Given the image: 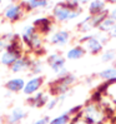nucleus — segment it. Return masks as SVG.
I'll use <instances>...</instances> for the list:
<instances>
[{
  "label": "nucleus",
  "mask_w": 116,
  "mask_h": 124,
  "mask_svg": "<svg viewBox=\"0 0 116 124\" xmlns=\"http://www.w3.org/2000/svg\"><path fill=\"white\" fill-rule=\"evenodd\" d=\"M79 116H81L89 124H102L106 119L104 108L96 101H90L88 104H84L81 112L79 113Z\"/></svg>",
  "instance_id": "f257e3e1"
},
{
  "label": "nucleus",
  "mask_w": 116,
  "mask_h": 124,
  "mask_svg": "<svg viewBox=\"0 0 116 124\" xmlns=\"http://www.w3.org/2000/svg\"><path fill=\"white\" fill-rule=\"evenodd\" d=\"M80 14L81 9H77V5L72 0H69L68 3L57 4L53 10V15L57 21H68L74 18H77Z\"/></svg>",
  "instance_id": "f03ea898"
},
{
  "label": "nucleus",
  "mask_w": 116,
  "mask_h": 124,
  "mask_svg": "<svg viewBox=\"0 0 116 124\" xmlns=\"http://www.w3.org/2000/svg\"><path fill=\"white\" fill-rule=\"evenodd\" d=\"M76 77L74 74H70L68 73L65 77L59 78L57 83H55V88H54V93L56 95H62V94H66L70 89V86L75 83Z\"/></svg>",
  "instance_id": "7ed1b4c3"
},
{
  "label": "nucleus",
  "mask_w": 116,
  "mask_h": 124,
  "mask_svg": "<svg viewBox=\"0 0 116 124\" xmlns=\"http://www.w3.org/2000/svg\"><path fill=\"white\" fill-rule=\"evenodd\" d=\"M81 43L84 44V49L91 54H97L102 50V43L100 41L97 36H94V35L84 36L81 39Z\"/></svg>",
  "instance_id": "20e7f679"
},
{
  "label": "nucleus",
  "mask_w": 116,
  "mask_h": 124,
  "mask_svg": "<svg viewBox=\"0 0 116 124\" xmlns=\"http://www.w3.org/2000/svg\"><path fill=\"white\" fill-rule=\"evenodd\" d=\"M42 84H44V78L40 77V75H35V77H33L31 79H29L27 82L25 83L23 93L25 94V95L31 97V95H34V94H36L40 90Z\"/></svg>",
  "instance_id": "39448f33"
},
{
  "label": "nucleus",
  "mask_w": 116,
  "mask_h": 124,
  "mask_svg": "<svg viewBox=\"0 0 116 124\" xmlns=\"http://www.w3.org/2000/svg\"><path fill=\"white\" fill-rule=\"evenodd\" d=\"M49 101V95L45 92H38L36 94L30 97V99L27 100V104L33 108H41L45 107Z\"/></svg>",
  "instance_id": "423d86ee"
},
{
  "label": "nucleus",
  "mask_w": 116,
  "mask_h": 124,
  "mask_svg": "<svg viewBox=\"0 0 116 124\" xmlns=\"http://www.w3.org/2000/svg\"><path fill=\"white\" fill-rule=\"evenodd\" d=\"M65 59L64 56H61L60 54H51L49 58H48V64L50 65V68H51L55 73H59L61 70H64V67H65Z\"/></svg>",
  "instance_id": "0eeeda50"
},
{
  "label": "nucleus",
  "mask_w": 116,
  "mask_h": 124,
  "mask_svg": "<svg viewBox=\"0 0 116 124\" xmlns=\"http://www.w3.org/2000/svg\"><path fill=\"white\" fill-rule=\"evenodd\" d=\"M26 115H27V113L23 108H14V109H11V112L9 113L8 118H6V123L8 124H19Z\"/></svg>",
  "instance_id": "6e6552de"
},
{
  "label": "nucleus",
  "mask_w": 116,
  "mask_h": 124,
  "mask_svg": "<svg viewBox=\"0 0 116 124\" xmlns=\"http://www.w3.org/2000/svg\"><path fill=\"white\" fill-rule=\"evenodd\" d=\"M25 86V82L23 78H13L5 83V88L10 93H19L23 92Z\"/></svg>",
  "instance_id": "1a4fd4ad"
},
{
  "label": "nucleus",
  "mask_w": 116,
  "mask_h": 124,
  "mask_svg": "<svg viewBox=\"0 0 116 124\" xmlns=\"http://www.w3.org/2000/svg\"><path fill=\"white\" fill-rule=\"evenodd\" d=\"M21 13H23V9H21V5L19 4H11L8 8L4 10V16L9 20H18L21 16Z\"/></svg>",
  "instance_id": "9d476101"
},
{
  "label": "nucleus",
  "mask_w": 116,
  "mask_h": 124,
  "mask_svg": "<svg viewBox=\"0 0 116 124\" xmlns=\"http://www.w3.org/2000/svg\"><path fill=\"white\" fill-rule=\"evenodd\" d=\"M70 40V33L66 30H59L53 34V36L50 38V41L55 45H65L68 44Z\"/></svg>",
  "instance_id": "9b49d317"
},
{
  "label": "nucleus",
  "mask_w": 116,
  "mask_h": 124,
  "mask_svg": "<svg viewBox=\"0 0 116 124\" xmlns=\"http://www.w3.org/2000/svg\"><path fill=\"white\" fill-rule=\"evenodd\" d=\"M30 67H31V62L29 59H26V58L21 56L11 65L10 69H11L13 73H20V71H23L25 69H30Z\"/></svg>",
  "instance_id": "f8f14e48"
},
{
  "label": "nucleus",
  "mask_w": 116,
  "mask_h": 124,
  "mask_svg": "<svg viewBox=\"0 0 116 124\" xmlns=\"http://www.w3.org/2000/svg\"><path fill=\"white\" fill-rule=\"evenodd\" d=\"M89 11L92 16L104 13L105 11V1H102V0H92L89 5Z\"/></svg>",
  "instance_id": "ddd939ff"
},
{
  "label": "nucleus",
  "mask_w": 116,
  "mask_h": 124,
  "mask_svg": "<svg viewBox=\"0 0 116 124\" xmlns=\"http://www.w3.org/2000/svg\"><path fill=\"white\" fill-rule=\"evenodd\" d=\"M85 53L86 50L84 49V46H74L66 53V58L69 60H77V59H81L85 55Z\"/></svg>",
  "instance_id": "4468645a"
},
{
  "label": "nucleus",
  "mask_w": 116,
  "mask_h": 124,
  "mask_svg": "<svg viewBox=\"0 0 116 124\" xmlns=\"http://www.w3.org/2000/svg\"><path fill=\"white\" fill-rule=\"evenodd\" d=\"M116 26V20L114 19V18H111V16H106L102 21L100 23V25L97 26L101 31H105L106 34H109L112 29Z\"/></svg>",
  "instance_id": "2eb2a0df"
},
{
  "label": "nucleus",
  "mask_w": 116,
  "mask_h": 124,
  "mask_svg": "<svg viewBox=\"0 0 116 124\" xmlns=\"http://www.w3.org/2000/svg\"><path fill=\"white\" fill-rule=\"evenodd\" d=\"M97 77L102 80H106V82H114V80H116V67L101 70L97 74Z\"/></svg>",
  "instance_id": "dca6fc26"
},
{
  "label": "nucleus",
  "mask_w": 116,
  "mask_h": 124,
  "mask_svg": "<svg viewBox=\"0 0 116 124\" xmlns=\"http://www.w3.org/2000/svg\"><path fill=\"white\" fill-rule=\"evenodd\" d=\"M105 94L110 98V100L116 105V80L109 82L105 86Z\"/></svg>",
  "instance_id": "f3484780"
},
{
  "label": "nucleus",
  "mask_w": 116,
  "mask_h": 124,
  "mask_svg": "<svg viewBox=\"0 0 116 124\" xmlns=\"http://www.w3.org/2000/svg\"><path fill=\"white\" fill-rule=\"evenodd\" d=\"M49 4V0H27L24 3V6L27 8V10H34L38 8H45Z\"/></svg>",
  "instance_id": "a211bd4d"
},
{
  "label": "nucleus",
  "mask_w": 116,
  "mask_h": 124,
  "mask_svg": "<svg viewBox=\"0 0 116 124\" xmlns=\"http://www.w3.org/2000/svg\"><path fill=\"white\" fill-rule=\"evenodd\" d=\"M71 122V115L66 112L64 114H60L55 116V118H53L51 120H50V124H68Z\"/></svg>",
  "instance_id": "6ab92c4d"
},
{
  "label": "nucleus",
  "mask_w": 116,
  "mask_h": 124,
  "mask_svg": "<svg viewBox=\"0 0 116 124\" xmlns=\"http://www.w3.org/2000/svg\"><path fill=\"white\" fill-rule=\"evenodd\" d=\"M36 34V29L35 26H26L24 28V30H23V34H21V38H23V40L26 43V44H29V41L31 40V38Z\"/></svg>",
  "instance_id": "aec40b11"
},
{
  "label": "nucleus",
  "mask_w": 116,
  "mask_h": 124,
  "mask_svg": "<svg viewBox=\"0 0 116 124\" xmlns=\"http://www.w3.org/2000/svg\"><path fill=\"white\" fill-rule=\"evenodd\" d=\"M92 28H95L94 26V24H92V20H91V15L88 18V19H85V20H82L80 24H79V29H80V31H84V33H86V31H89V30H91Z\"/></svg>",
  "instance_id": "412c9836"
},
{
  "label": "nucleus",
  "mask_w": 116,
  "mask_h": 124,
  "mask_svg": "<svg viewBox=\"0 0 116 124\" xmlns=\"http://www.w3.org/2000/svg\"><path fill=\"white\" fill-rule=\"evenodd\" d=\"M27 45L30 46L31 49H34V50H38V49L41 48L42 41H41V39H40V35L38 34V31H36V34L31 38V40L29 41V44H27Z\"/></svg>",
  "instance_id": "4be33fe9"
},
{
  "label": "nucleus",
  "mask_w": 116,
  "mask_h": 124,
  "mask_svg": "<svg viewBox=\"0 0 116 124\" xmlns=\"http://www.w3.org/2000/svg\"><path fill=\"white\" fill-rule=\"evenodd\" d=\"M34 26L36 29V31L38 30H44V29H49V20L46 18H41L39 20H36L35 23H34Z\"/></svg>",
  "instance_id": "5701e85b"
},
{
  "label": "nucleus",
  "mask_w": 116,
  "mask_h": 124,
  "mask_svg": "<svg viewBox=\"0 0 116 124\" xmlns=\"http://www.w3.org/2000/svg\"><path fill=\"white\" fill-rule=\"evenodd\" d=\"M60 101H61L60 97H59V95H55L54 98L49 99L48 104H46L45 107H46V109H48V110H53V109H55L57 105H59V103H60Z\"/></svg>",
  "instance_id": "b1692460"
},
{
  "label": "nucleus",
  "mask_w": 116,
  "mask_h": 124,
  "mask_svg": "<svg viewBox=\"0 0 116 124\" xmlns=\"http://www.w3.org/2000/svg\"><path fill=\"white\" fill-rule=\"evenodd\" d=\"M115 56H116L115 50H106V53H104V55L101 56V60H102L104 63H106V62H111V60L115 59Z\"/></svg>",
  "instance_id": "393cba45"
},
{
  "label": "nucleus",
  "mask_w": 116,
  "mask_h": 124,
  "mask_svg": "<svg viewBox=\"0 0 116 124\" xmlns=\"http://www.w3.org/2000/svg\"><path fill=\"white\" fill-rule=\"evenodd\" d=\"M50 116H42V118H40V119H36V120H34L31 124H50Z\"/></svg>",
  "instance_id": "a878e982"
},
{
  "label": "nucleus",
  "mask_w": 116,
  "mask_h": 124,
  "mask_svg": "<svg viewBox=\"0 0 116 124\" xmlns=\"http://www.w3.org/2000/svg\"><path fill=\"white\" fill-rule=\"evenodd\" d=\"M70 124H89L88 122H86V120H84L82 118H81V116H74V118H72L71 119V122H70Z\"/></svg>",
  "instance_id": "bb28decb"
},
{
  "label": "nucleus",
  "mask_w": 116,
  "mask_h": 124,
  "mask_svg": "<svg viewBox=\"0 0 116 124\" xmlns=\"http://www.w3.org/2000/svg\"><path fill=\"white\" fill-rule=\"evenodd\" d=\"M8 44H9V43H8V40H6V39H1V38H0V52H1V50H6V46H8Z\"/></svg>",
  "instance_id": "cd10ccee"
},
{
  "label": "nucleus",
  "mask_w": 116,
  "mask_h": 124,
  "mask_svg": "<svg viewBox=\"0 0 116 124\" xmlns=\"http://www.w3.org/2000/svg\"><path fill=\"white\" fill-rule=\"evenodd\" d=\"M110 3H114V4H116V0H109Z\"/></svg>",
  "instance_id": "c85d7f7f"
}]
</instances>
